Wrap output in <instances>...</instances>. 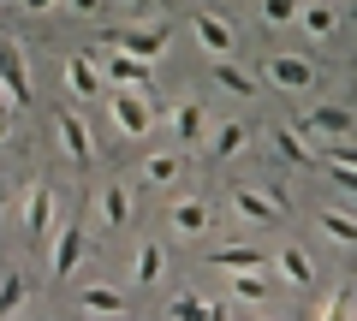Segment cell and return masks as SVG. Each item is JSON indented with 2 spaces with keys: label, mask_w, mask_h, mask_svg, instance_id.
<instances>
[{
  "label": "cell",
  "mask_w": 357,
  "mask_h": 321,
  "mask_svg": "<svg viewBox=\"0 0 357 321\" xmlns=\"http://www.w3.org/2000/svg\"><path fill=\"white\" fill-rule=\"evenodd\" d=\"M18 6H24V13H54L60 0H18Z\"/></svg>",
  "instance_id": "obj_34"
},
{
  "label": "cell",
  "mask_w": 357,
  "mask_h": 321,
  "mask_svg": "<svg viewBox=\"0 0 357 321\" xmlns=\"http://www.w3.org/2000/svg\"><path fill=\"white\" fill-rule=\"evenodd\" d=\"M126 6H137V13H143V6H149V0H126Z\"/></svg>",
  "instance_id": "obj_36"
},
{
  "label": "cell",
  "mask_w": 357,
  "mask_h": 321,
  "mask_svg": "<svg viewBox=\"0 0 357 321\" xmlns=\"http://www.w3.org/2000/svg\"><path fill=\"white\" fill-rule=\"evenodd\" d=\"M54 131H60V149L72 155L77 167H89V161H96V143H89V125H84L77 113H60V119H54Z\"/></svg>",
  "instance_id": "obj_12"
},
{
  "label": "cell",
  "mask_w": 357,
  "mask_h": 321,
  "mask_svg": "<svg viewBox=\"0 0 357 321\" xmlns=\"http://www.w3.org/2000/svg\"><path fill=\"white\" fill-rule=\"evenodd\" d=\"M274 143H280V155L292 161V167H316V161H321V149H310L298 125H280V131H274Z\"/></svg>",
  "instance_id": "obj_25"
},
{
  "label": "cell",
  "mask_w": 357,
  "mask_h": 321,
  "mask_svg": "<svg viewBox=\"0 0 357 321\" xmlns=\"http://www.w3.org/2000/svg\"><path fill=\"white\" fill-rule=\"evenodd\" d=\"M256 13H262V24H268V30H286V24H298V13H304V0H262Z\"/></svg>",
  "instance_id": "obj_27"
},
{
  "label": "cell",
  "mask_w": 357,
  "mask_h": 321,
  "mask_svg": "<svg viewBox=\"0 0 357 321\" xmlns=\"http://www.w3.org/2000/svg\"><path fill=\"white\" fill-rule=\"evenodd\" d=\"M131 208H137V196H131V185H102L96 191V214L107 220V226H126Z\"/></svg>",
  "instance_id": "obj_17"
},
{
  "label": "cell",
  "mask_w": 357,
  "mask_h": 321,
  "mask_svg": "<svg viewBox=\"0 0 357 321\" xmlns=\"http://www.w3.org/2000/svg\"><path fill=\"white\" fill-rule=\"evenodd\" d=\"M298 24H304V36H310V42H328L333 30H340V6H333V0H304Z\"/></svg>",
  "instance_id": "obj_16"
},
{
  "label": "cell",
  "mask_w": 357,
  "mask_h": 321,
  "mask_svg": "<svg viewBox=\"0 0 357 321\" xmlns=\"http://www.w3.org/2000/svg\"><path fill=\"white\" fill-rule=\"evenodd\" d=\"M18 304H24V285H13V292H0V315H13Z\"/></svg>",
  "instance_id": "obj_32"
},
{
  "label": "cell",
  "mask_w": 357,
  "mask_h": 321,
  "mask_svg": "<svg viewBox=\"0 0 357 321\" xmlns=\"http://www.w3.org/2000/svg\"><path fill=\"white\" fill-rule=\"evenodd\" d=\"M161 268H167L161 238H143V244H137V256H131V285H155V280H161Z\"/></svg>",
  "instance_id": "obj_20"
},
{
  "label": "cell",
  "mask_w": 357,
  "mask_h": 321,
  "mask_svg": "<svg viewBox=\"0 0 357 321\" xmlns=\"http://www.w3.org/2000/svg\"><path fill=\"white\" fill-rule=\"evenodd\" d=\"M0 84H6V95L18 107L30 102V65H24V48L18 42H0Z\"/></svg>",
  "instance_id": "obj_10"
},
{
  "label": "cell",
  "mask_w": 357,
  "mask_h": 321,
  "mask_svg": "<svg viewBox=\"0 0 357 321\" xmlns=\"http://www.w3.org/2000/svg\"><path fill=\"white\" fill-rule=\"evenodd\" d=\"M321 167H328V179L340 185V191H351V196H357V167H340V161H321Z\"/></svg>",
  "instance_id": "obj_31"
},
{
  "label": "cell",
  "mask_w": 357,
  "mask_h": 321,
  "mask_svg": "<svg viewBox=\"0 0 357 321\" xmlns=\"http://www.w3.org/2000/svg\"><path fill=\"white\" fill-rule=\"evenodd\" d=\"M208 220H215V208H208V196H197V191H178L173 203H167V226H173L178 238H203Z\"/></svg>",
  "instance_id": "obj_5"
},
{
  "label": "cell",
  "mask_w": 357,
  "mask_h": 321,
  "mask_svg": "<svg viewBox=\"0 0 357 321\" xmlns=\"http://www.w3.org/2000/svg\"><path fill=\"white\" fill-rule=\"evenodd\" d=\"M321 161H340V167H357V143H351V137H333L328 149H321Z\"/></svg>",
  "instance_id": "obj_30"
},
{
  "label": "cell",
  "mask_w": 357,
  "mask_h": 321,
  "mask_svg": "<svg viewBox=\"0 0 357 321\" xmlns=\"http://www.w3.org/2000/svg\"><path fill=\"white\" fill-rule=\"evenodd\" d=\"M208 262H215L220 274H232V268H268V256L256 244H215V250H208Z\"/></svg>",
  "instance_id": "obj_23"
},
{
  "label": "cell",
  "mask_w": 357,
  "mask_h": 321,
  "mask_svg": "<svg viewBox=\"0 0 357 321\" xmlns=\"http://www.w3.org/2000/svg\"><path fill=\"white\" fill-rule=\"evenodd\" d=\"M250 149V125L244 119H227V125H215V143H208V155L215 161H232V155Z\"/></svg>",
  "instance_id": "obj_21"
},
{
  "label": "cell",
  "mask_w": 357,
  "mask_h": 321,
  "mask_svg": "<svg viewBox=\"0 0 357 321\" xmlns=\"http://www.w3.org/2000/svg\"><path fill=\"white\" fill-rule=\"evenodd\" d=\"M0 6H6V0H0Z\"/></svg>",
  "instance_id": "obj_37"
},
{
  "label": "cell",
  "mask_w": 357,
  "mask_h": 321,
  "mask_svg": "<svg viewBox=\"0 0 357 321\" xmlns=\"http://www.w3.org/2000/svg\"><path fill=\"white\" fill-rule=\"evenodd\" d=\"M167 315H220V304H215V297H191V292H178V297H167Z\"/></svg>",
  "instance_id": "obj_28"
},
{
  "label": "cell",
  "mask_w": 357,
  "mask_h": 321,
  "mask_svg": "<svg viewBox=\"0 0 357 321\" xmlns=\"http://www.w3.org/2000/svg\"><path fill=\"white\" fill-rule=\"evenodd\" d=\"M60 72H66V84H72V95H107V77H102V65H96V54H89V48L66 54Z\"/></svg>",
  "instance_id": "obj_7"
},
{
  "label": "cell",
  "mask_w": 357,
  "mask_h": 321,
  "mask_svg": "<svg viewBox=\"0 0 357 321\" xmlns=\"http://www.w3.org/2000/svg\"><path fill=\"white\" fill-rule=\"evenodd\" d=\"M232 304H256V309H262L268 304V274L262 268H232Z\"/></svg>",
  "instance_id": "obj_22"
},
{
  "label": "cell",
  "mask_w": 357,
  "mask_h": 321,
  "mask_svg": "<svg viewBox=\"0 0 357 321\" xmlns=\"http://www.w3.org/2000/svg\"><path fill=\"white\" fill-rule=\"evenodd\" d=\"M316 315H357V292L345 285V292H333V297H321V309Z\"/></svg>",
  "instance_id": "obj_29"
},
{
  "label": "cell",
  "mask_w": 357,
  "mask_h": 321,
  "mask_svg": "<svg viewBox=\"0 0 357 321\" xmlns=\"http://www.w3.org/2000/svg\"><path fill=\"white\" fill-rule=\"evenodd\" d=\"M191 36L203 42L208 60H220V54H238V30H232V18H220V13H197V18H191Z\"/></svg>",
  "instance_id": "obj_6"
},
{
  "label": "cell",
  "mask_w": 357,
  "mask_h": 321,
  "mask_svg": "<svg viewBox=\"0 0 357 321\" xmlns=\"http://www.w3.org/2000/svg\"><path fill=\"white\" fill-rule=\"evenodd\" d=\"M262 77H268L280 95H310L321 72H316V60H304V54H268V60H262Z\"/></svg>",
  "instance_id": "obj_4"
},
{
  "label": "cell",
  "mask_w": 357,
  "mask_h": 321,
  "mask_svg": "<svg viewBox=\"0 0 357 321\" xmlns=\"http://www.w3.org/2000/svg\"><path fill=\"white\" fill-rule=\"evenodd\" d=\"M286 191H274V185H232V214L244 220V226H280L286 220Z\"/></svg>",
  "instance_id": "obj_2"
},
{
  "label": "cell",
  "mask_w": 357,
  "mask_h": 321,
  "mask_svg": "<svg viewBox=\"0 0 357 321\" xmlns=\"http://www.w3.org/2000/svg\"><path fill=\"white\" fill-rule=\"evenodd\" d=\"M6 131H13V119H6V107H0V143H6Z\"/></svg>",
  "instance_id": "obj_35"
},
{
  "label": "cell",
  "mask_w": 357,
  "mask_h": 321,
  "mask_svg": "<svg viewBox=\"0 0 357 321\" xmlns=\"http://www.w3.org/2000/svg\"><path fill=\"white\" fill-rule=\"evenodd\" d=\"M316 232H321V238H333V244H345V250L357 244V220L345 214V208H321V214H316Z\"/></svg>",
  "instance_id": "obj_24"
},
{
  "label": "cell",
  "mask_w": 357,
  "mask_h": 321,
  "mask_svg": "<svg viewBox=\"0 0 357 321\" xmlns=\"http://www.w3.org/2000/svg\"><path fill=\"white\" fill-rule=\"evenodd\" d=\"M208 77H215V84H220L227 95H256V77L244 72V65L232 60V54H220V60H208Z\"/></svg>",
  "instance_id": "obj_19"
},
{
  "label": "cell",
  "mask_w": 357,
  "mask_h": 321,
  "mask_svg": "<svg viewBox=\"0 0 357 321\" xmlns=\"http://www.w3.org/2000/svg\"><path fill=\"white\" fill-rule=\"evenodd\" d=\"M24 226H30V238H54V191H48V185H30Z\"/></svg>",
  "instance_id": "obj_15"
},
{
  "label": "cell",
  "mask_w": 357,
  "mask_h": 321,
  "mask_svg": "<svg viewBox=\"0 0 357 321\" xmlns=\"http://www.w3.org/2000/svg\"><path fill=\"white\" fill-rule=\"evenodd\" d=\"M351 131H357V113H351V107H310V113H304V137H321V143H333V137H351Z\"/></svg>",
  "instance_id": "obj_8"
},
{
  "label": "cell",
  "mask_w": 357,
  "mask_h": 321,
  "mask_svg": "<svg viewBox=\"0 0 357 321\" xmlns=\"http://www.w3.org/2000/svg\"><path fill=\"white\" fill-rule=\"evenodd\" d=\"M96 65H102V77L107 84H126V90H155V60H137L131 48H119V42H96Z\"/></svg>",
  "instance_id": "obj_1"
},
{
  "label": "cell",
  "mask_w": 357,
  "mask_h": 321,
  "mask_svg": "<svg viewBox=\"0 0 357 321\" xmlns=\"http://www.w3.org/2000/svg\"><path fill=\"white\" fill-rule=\"evenodd\" d=\"M77 309H89V315H126V297L114 285H84L77 292Z\"/></svg>",
  "instance_id": "obj_26"
},
{
  "label": "cell",
  "mask_w": 357,
  "mask_h": 321,
  "mask_svg": "<svg viewBox=\"0 0 357 321\" xmlns=\"http://www.w3.org/2000/svg\"><path fill=\"white\" fill-rule=\"evenodd\" d=\"M84 262V226H66V232H54V256H48V268H54V280H66V274Z\"/></svg>",
  "instance_id": "obj_13"
},
{
  "label": "cell",
  "mask_w": 357,
  "mask_h": 321,
  "mask_svg": "<svg viewBox=\"0 0 357 321\" xmlns=\"http://www.w3.org/2000/svg\"><path fill=\"white\" fill-rule=\"evenodd\" d=\"M274 274H280L286 285H298V292H304V285H316V262H310L304 244H280V250H274Z\"/></svg>",
  "instance_id": "obj_11"
},
{
  "label": "cell",
  "mask_w": 357,
  "mask_h": 321,
  "mask_svg": "<svg viewBox=\"0 0 357 321\" xmlns=\"http://www.w3.org/2000/svg\"><path fill=\"white\" fill-rule=\"evenodd\" d=\"M107 113L126 137H149L155 131V102L149 90H126V84H107Z\"/></svg>",
  "instance_id": "obj_3"
},
{
  "label": "cell",
  "mask_w": 357,
  "mask_h": 321,
  "mask_svg": "<svg viewBox=\"0 0 357 321\" xmlns=\"http://www.w3.org/2000/svg\"><path fill=\"white\" fill-rule=\"evenodd\" d=\"M107 42L131 48L137 60H161V54H167V24H126V30H114Z\"/></svg>",
  "instance_id": "obj_9"
},
{
  "label": "cell",
  "mask_w": 357,
  "mask_h": 321,
  "mask_svg": "<svg viewBox=\"0 0 357 321\" xmlns=\"http://www.w3.org/2000/svg\"><path fill=\"white\" fill-rule=\"evenodd\" d=\"M178 179H185V155L178 149H155L149 161H143V185H161L167 191V185H178Z\"/></svg>",
  "instance_id": "obj_18"
},
{
  "label": "cell",
  "mask_w": 357,
  "mask_h": 321,
  "mask_svg": "<svg viewBox=\"0 0 357 321\" xmlns=\"http://www.w3.org/2000/svg\"><path fill=\"white\" fill-rule=\"evenodd\" d=\"M167 125H173L178 143H203V137H208V113H203V102H197V95H191V102H178L173 113H167Z\"/></svg>",
  "instance_id": "obj_14"
},
{
  "label": "cell",
  "mask_w": 357,
  "mask_h": 321,
  "mask_svg": "<svg viewBox=\"0 0 357 321\" xmlns=\"http://www.w3.org/2000/svg\"><path fill=\"white\" fill-rule=\"evenodd\" d=\"M66 6H72L77 18H96V13H102V0H66Z\"/></svg>",
  "instance_id": "obj_33"
}]
</instances>
